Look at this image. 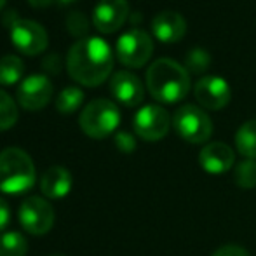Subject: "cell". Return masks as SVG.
Listing matches in <instances>:
<instances>
[{
    "label": "cell",
    "mask_w": 256,
    "mask_h": 256,
    "mask_svg": "<svg viewBox=\"0 0 256 256\" xmlns=\"http://www.w3.org/2000/svg\"><path fill=\"white\" fill-rule=\"evenodd\" d=\"M114 68V52L100 37L77 40L66 56V70L78 84L94 88L103 84Z\"/></svg>",
    "instance_id": "obj_1"
},
{
    "label": "cell",
    "mask_w": 256,
    "mask_h": 256,
    "mask_svg": "<svg viewBox=\"0 0 256 256\" xmlns=\"http://www.w3.org/2000/svg\"><path fill=\"white\" fill-rule=\"evenodd\" d=\"M146 88L160 103H178L190 91V74L171 58L154 61L146 70Z\"/></svg>",
    "instance_id": "obj_2"
},
{
    "label": "cell",
    "mask_w": 256,
    "mask_h": 256,
    "mask_svg": "<svg viewBox=\"0 0 256 256\" xmlns=\"http://www.w3.org/2000/svg\"><path fill=\"white\" fill-rule=\"evenodd\" d=\"M35 180L34 160L24 150L10 146L0 152V192L10 196L28 192L35 185Z\"/></svg>",
    "instance_id": "obj_3"
},
{
    "label": "cell",
    "mask_w": 256,
    "mask_h": 256,
    "mask_svg": "<svg viewBox=\"0 0 256 256\" xmlns=\"http://www.w3.org/2000/svg\"><path fill=\"white\" fill-rule=\"evenodd\" d=\"M80 129L94 140H103L110 136L120 124V112L118 106L110 100H94L82 110L78 117Z\"/></svg>",
    "instance_id": "obj_4"
},
{
    "label": "cell",
    "mask_w": 256,
    "mask_h": 256,
    "mask_svg": "<svg viewBox=\"0 0 256 256\" xmlns=\"http://www.w3.org/2000/svg\"><path fill=\"white\" fill-rule=\"evenodd\" d=\"M172 128L178 136L192 145L206 143L212 134V122L202 108L183 104L172 115Z\"/></svg>",
    "instance_id": "obj_5"
},
{
    "label": "cell",
    "mask_w": 256,
    "mask_h": 256,
    "mask_svg": "<svg viewBox=\"0 0 256 256\" xmlns=\"http://www.w3.org/2000/svg\"><path fill=\"white\" fill-rule=\"evenodd\" d=\"M154 52V40L143 30H129L117 40L115 54L122 64L129 68H142L148 63Z\"/></svg>",
    "instance_id": "obj_6"
},
{
    "label": "cell",
    "mask_w": 256,
    "mask_h": 256,
    "mask_svg": "<svg viewBox=\"0 0 256 256\" xmlns=\"http://www.w3.org/2000/svg\"><path fill=\"white\" fill-rule=\"evenodd\" d=\"M20 223L32 236H44L54 225V209L42 197H28L20 206Z\"/></svg>",
    "instance_id": "obj_7"
},
{
    "label": "cell",
    "mask_w": 256,
    "mask_h": 256,
    "mask_svg": "<svg viewBox=\"0 0 256 256\" xmlns=\"http://www.w3.org/2000/svg\"><path fill=\"white\" fill-rule=\"evenodd\" d=\"M134 131L145 142H158L169 132L171 117L168 110L158 104H146L134 115Z\"/></svg>",
    "instance_id": "obj_8"
},
{
    "label": "cell",
    "mask_w": 256,
    "mask_h": 256,
    "mask_svg": "<svg viewBox=\"0 0 256 256\" xmlns=\"http://www.w3.org/2000/svg\"><path fill=\"white\" fill-rule=\"evenodd\" d=\"M10 40L21 52L35 56L48 48V32L42 24L32 20H14L10 23Z\"/></svg>",
    "instance_id": "obj_9"
},
{
    "label": "cell",
    "mask_w": 256,
    "mask_h": 256,
    "mask_svg": "<svg viewBox=\"0 0 256 256\" xmlns=\"http://www.w3.org/2000/svg\"><path fill=\"white\" fill-rule=\"evenodd\" d=\"M194 96L200 106L208 110H222L230 103V86L225 78L218 75H208L196 82L194 86Z\"/></svg>",
    "instance_id": "obj_10"
},
{
    "label": "cell",
    "mask_w": 256,
    "mask_h": 256,
    "mask_svg": "<svg viewBox=\"0 0 256 256\" xmlns=\"http://www.w3.org/2000/svg\"><path fill=\"white\" fill-rule=\"evenodd\" d=\"M18 102L30 112L42 110L52 98V84L46 75H30L18 88Z\"/></svg>",
    "instance_id": "obj_11"
},
{
    "label": "cell",
    "mask_w": 256,
    "mask_h": 256,
    "mask_svg": "<svg viewBox=\"0 0 256 256\" xmlns=\"http://www.w3.org/2000/svg\"><path fill=\"white\" fill-rule=\"evenodd\" d=\"M129 16L128 0H100L92 12V23L102 34H114Z\"/></svg>",
    "instance_id": "obj_12"
},
{
    "label": "cell",
    "mask_w": 256,
    "mask_h": 256,
    "mask_svg": "<svg viewBox=\"0 0 256 256\" xmlns=\"http://www.w3.org/2000/svg\"><path fill=\"white\" fill-rule=\"evenodd\" d=\"M110 91L114 98L118 103L126 104V106H138L143 102V84L134 74L131 72H115L110 78Z\"/></svg>",
    "instance_id": "obj_13"
},
{
    "label": "cell",
    "mask_w": 256,
    "mask_h": 256,
    "mask_svg": "<svg viewBox=\"0 0 256 256\" xmlns=\"http://www.w3.org/2000/svg\"><path fill=\"white\" fill-rule=\"evenodd\" d=\"M236 162V154L222 142L208 143L199 154V164L209 174H223L230 171Z\"/></svg>",
    "instance_id": "obj_14"
},
{
    "label": "cell",
    "mask_w": 256,
    "mask_h": 256,
    "mask_svg": "<svg viewBox=\"0 0 256 256\" xmlns=\"http://www.w3.org/2000/svg\"><path fill=\"white\" fill-rule=\"evenodd\" d=\"M152 32L164 44H174L185 37L186 21L176 10H162L152 20Z\"/></svg>",
    "instance_id": "obj_15"
},
{
    "label": "cell",
    "mask_w": 256,
    "mask_h": 256,
    "mask_svg": "<svg viewBox=\"0 0 256 256\" xmlns=\"http://www.w3.org/2000/svg\"><path fill=\"white\" fill-rule=\"evenodd\" d=\"M74 185V178H72L70 171L61 166H52V168L46 169L44 174L40 176V190L44 197L52 200H60L66 197Z\"/></svg>",
    "instance_id": "obj_16"
},
{
    "label": "cell",
    "mask_w": 256,
    "mask_h": 256,
    "mask_svg": "<svg viewBox=\"0 0 256 256\" xmlns=\"http://www.w3.org/2000/svg\"><path fill=\"white\" fill-rule=\"evenodd\" d=\"M236 148L246 158L256 160V118L248 120L236 132Z\"/></svg>",
    "instance_id": "obj_17"
},
{
    "label": "cell",
    "mask_w": 256,
    "mask_h": 256,
    "mask_svg": "<svg viewBox=\"0 0 256 256\" xmlns=\"http://www.w3.org/2000/svg\"><path fill=\"white\" fill-rule=\"evenodd\" d=\"M24 74L23 61L14 54H7V56L0 58V84L10 86L16 84Z\"/></svg>",
    "instance_id": "obj_18"
},
{
    "label": "cell",
    "mask_w": 256,
    "mask_h": 256,
    "mask_svg": "<svg viewBox=\"0 0 256 256\" xmlns=\"http://www.w3.org/2000/svg\"><path fill=\"white\" fill-rule=\"evenodd\" d=\"M28 242L20 232H6L0 236V256H26Z\"/></svg>",
    "instance_id": "obj_19"
},
{
    "label": "cell",
    "mask_w": 256,
    "mask_h": 256,
    "mask_svg": "<svg viewBox=\"0 0 256 256\" xmlns=\"http://www.w3.org/2000/svg\"><path fill=\"white\" fill-rule=\"evenodd\" d=\"M84 102V92L80 91L78 88H66L58 94L56 98V108L58 112L68 115L74 114L78 106Z\"/></svg>",
    "instance_id": "obj_20"
},
{
    "label": "cell",
    "mask_w": 256,
    "mask_h": 256,
    "mask_svg": "<svg viewBox=\"0 0 256 256\" xmlns=\"http://www.w3.org/2000/svg\"><path fill=\"white\" fill-rule=\"evenodd\" d=\"M18 104L7 94L6 91L0 89V131H7L18 122Z\"/></svg>",
    "instance_id": "obj_21"
},
{
    "label": "cell",
    "mask_w": 256,
    "mask_h": 256,
    "mask_svg": "<svg viewBox=\"0 0 256 256\" xmlns=\"http://www.w3.org/2000/svg\"><path fill=\"white\" fill-rule=\"evenodd\" d=\"M209 64H211V56H209V52L206 51V49L196 48V49H192V51H188V54H186L185 64H183V66L186 68L188 74L200 75L208 70Z\"/></svg>",
    "instance_id": "obj_22"
},
{
    "label": "cell",
    "mask_w": 256,
    "mask_h": 256,
    "mask_svg": "<svg viewBox=\"0 0 256 256\" xmlns=\"http://www.w3.org/2000/svg\"><path fill=\"white\" fill-rule=\"evenodd\" d=\"M234 178L236 183L240 188H254L256 186V160L246 158L240 164H237L236 171H234Z\"/></svg>",
    "instance_id": "obj_23"
},
{
    "label": "cell",
    "mask_w": 256,
    "mask_h": 256,
    "mask_svg": "<svg viewBox=\"0 0 256 256\" xmlns=\"http://www.w3.org/2000/svg\"><path fill=\"white\" fill-rule=\"evenodd\" d=\"M66 28L72 35L78 37V40H80V38H86V35H88L89 23H88V20H86L84 14L74 10V12H70L66 16Z\"/></svg>",
    "instance_id": "obj_24"
},
{
    "label": "cell",
    "mask_w": 256,
    "mask_h": 256,
    "mask_svg": "<svg viewBox=\"0 0 256 256\" xmlns=\"http://www.w3.org/2000/svg\"><path fill=\"white\" fill-rule=\"evenodd\" d=\"M115 145H117V148L120 150V152H126V154L132 152V150L136 148L134 138H132L129 132H124V131L115 134Z\"/></svg>",
    "instance_id": "obj_25"
},
{
    "label": "cell",
    "mask_w": 256,
    "mask_h": 256,
    "mask_svg": "<svg viewBox=\"0 0 256 256\" xmlns=\"http://www.w3.org/2000/svg\"><path fill=\"white\" fill-rule=\"evenodd\" d=\"M211 256H251V254L244 248L228 244V246H222L220 250H216Z\"/></svg>",
    "instance_id": "obj_26"
},
{
    "label": "cell",
    "mask_w": 256,
    "mask_h": 256,
    "mask_svg": "<svg viewBox=\"0 0 256 256\" xmlns=\"http://www.w3.org/2000/svg\"><path fill=\"white\" fill-rule=\"evenodd\" d=\"M9 223H10V208H9V204L0 197V232L6 230Z\"/></svg>",
    "instance_id": "obj_27"
},
{
    "label": "cell",
    "mask_w": 256,
    "mask_h": 256,
    "mask_svg": "<svg viewBox=\"0 0 256 256\" xmlns=\"http://www.w3.org/2000/svg\"><path fill=\"white\" fill-rule=\"evenodd\" d=\"M52 58H54V54H52V56H49L48 60L44 61V68H46V70L54 72V74H56V72H60V63H58V60H60V58H58V54H56V60H54V61H52Z\"/></svg>",
    "instance_id": "obj_28"
},
{
    "label": "cell",
    "mask_w": 256,
    "mask_h": 256,
    "mask_svg": "<svg viewBox=\"0 0 256 256\" xmlns=\"http://www.w3.org/2000/svg\"><path fill=\"white\" fill-rule=\"evenodd\" d=\"M28 2H30L34 7H37V9H44V7L51 6L52 0H28Z\"/></svg>",
    "instance_id": "obj_29"
},
{
    "label": "cell",
    "mask_w": 256,
    "mask_h": 256,
    "mask_svg": "<svg viewBox=\"0 0 256 256\" xmlns=\"http://www.w3.org/2000/svg\"><path fill=\"white\" fill-rule=\"evenodd\" d=\"M58 2L63 4V6H64V4H72V2H74V0H58Z\"/></svg>",
    "instance_id": "obj_30"
},
{
    "label": "cell",
    "mask_w": 256,
    "mask_h": 256,
    "mask_svg": "<svg viewBox=\"0 0 256 256\" xmlns=\"http://www.w3.org/2000/svg\"><path fill=\"white\" fill-rule=\"evenodd\" d=\"M6 2H7V0H0V10H2L4 6H6Z\"/></svg>",
    "instance_id": "obj_31"
},
{
    "label": "cell",
    "mask_w": 256,
    "mask_h": 256,
    "mask_svg": "<svg viewBox=\"0 0 256 256\" xmlns=\"http://www.w3.org/2000/svg\"><path fill=\"white\" fill-rule=\"evenodd\" d=\"M51 256H64V254H51Z\"/></svg>",
    "instance_id": "obj_32"
}]
</instances>
